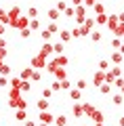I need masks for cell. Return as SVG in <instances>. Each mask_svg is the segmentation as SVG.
<instances>
[{"label":"cell","instance_id":"cell-1","mask_svg":"<svg viewBox=\"0 0 124 126\" xmlns=\"http://www.w3.org/2000/svg\"><path fill=\"white\" fill-rule=\"evenodd\" d=\"M9 105L13 109H27V101L23 99V94L19 88H13L11 86V93H9Z\"/></svg>","mask_w":124,"mask_h":126},{"label":"cell","instance_id":"cell-2","mask_svg":"<svg viewBox=\"0 0 124 126\" xmlns=\"http://www.w3.org/2000/svg\"><path fill=\"white\" fill-rule=\"evenodd\" d=\"M30 67H36V69H42V67H46V57H42V55H36V57H32L30 59Z\"/></svg>","mask_w":124,"mask_h":126},{"label":"cell","instance_id":"cell-3","mask_svg":"<svg viewBox=\"0 0 124 126\" xmlns=\"http://www.w3.org/2000/svg\"><path fill=\"white\" fill-rule=\"evenodd\" d=\"M38 122H44V124H49V126H53V122H55V116L46 109V111H40L38 113Z\"/></svg>","mask_w":124,"mask_h":126},{"label":"cell","instance_id":"cell-4","mask_svg":"<svg viewBox=\"0 0 124 126\" xmlns=\"http://www.w3.org/2000/svg\"><path fill=\"white\" fill-rule=\"evenodd\" d=\"M103 82H105V72L97 69V72H95V76H93V84H95V88H97L99 84H103Z\"/></svg>","mask_w":124,"mask_h":126},{"label":"cell","instance_id":"cell-5","mask_svg":"<svg viewBox=\"0 0 124 126\" xmlns=\"http://www.w3.org/2000/svg\"><path fill=\"white\" fill-rule=\"evenodd\" d=\"M86 34H89V32H86L82 25H76L74 30H71V38H84Z\"/></svg>","mask_w":124,"mask_h":126},{"label":"cell","instance_id":"cell-6","mask_svg":"<svg viewBox=\"0 0 124 126\" xmlns=\"http://www.w3.org/2000/svg\"><path fill=\"white\" fill-rule=\"evenodd\" d=\"M95 25H97V23H95V19H93V17H86V19H84V23H82V27H84L89 34L95 30Z\"/></svg>","mask_w":124,"mask_h":126},{"label":"cell","instance_id":"cell-7","mask_svg":"<svg viewBox=\"0 0 124 126\" xmlns=\"http://www.w3.org/2000/svg\"><path fill=\"white\" fill-rule=\"evenodd\" d=\"M122 59H124V55L120 53V50H114V53L109 55V61L116 63V65H120V63H122Z\"/></svg>","mask_w":124,"mask_h":126},{"label":"cell","instance_id":"cell-8","mask_svg":"<svg viewBox=\"0 0 124 126\" xmlns=\"http://www.w3.org/2000/svg\"><path fill=\"white\" fill-rule=\"evenodd\" d=\"M40 55H42V57H51V55H53V44L44 42V44H42V48H40Z\"/></svg>","mask_w":124,"mask_h":126},{"label":"cell","instance_id":"cell-9","mask_svg":"<svg viewBox=\"0 0 124 126\" xmlns=\"http://www.w3.org/2000/svg\"><path fill=\"white\" fill-rule=\"evenodd\" d=\"M71 116H74V118H82V116H84V113H82V105H80L78 101L71 105Z\"/></svg>","mask_w":124,"mask_h":126},{"label":"cell","instance_id":"cell-10","mask_svg":"<svg viewBox=\"0 0 124 126\" xmlns=\"http://www.w3.org/2000/svg\"><path fill=\"white\" fill-rule=\"evenodd\" d=\"M59 40L65 44V42H70L71 40V32L70 30H59Z\"/></svg>","mask_w":124,"mask_h":126},{"label":"cell","instance_id":"cell-11","mask_svg":"<svg viewBox=\"0 0 124 126\" xmlns=\"http://www.w3.org/2000/svg\"><path fill=\"white\" fill-rule=\"evenodd\" d=\"M89 118H90L93 122H99V124H103V120H105V118H103V111H99V109H95Z\"/></svg>","mask_w":124,"mask_h":126},{"label":"cell","instance_id":"cell-12","mask_svg":"<svg viewBox=\"0 0 124 126\" xmlns=\"http://www.w3.org/2000/svg\"><path fill=\"white\" fill-rule=\"evenodd\" d=\"M53 76H55V80H65L67 74H65V69H63V67H57V69L53 72Z\"/></svg>","mask_w":124,"mask_h":126},{"label":"cell","instance_id":"cell-13","mask_svg":"<svg viewBox=\"0 0 124 126\" xmlns=\"http://www.w3.org/2000/svg\"><path fill=\"white\" fill-rule=\"evenodd\" d=\"M93 111H95V105H93V103H89V101L82 103V113H84V116H90Z\"/></svg>","mask_w":124,"mask_h":126},{"label":"cell","instance_id":"cell-14","mask_svg":"<svg viewBox=\"0 0 124 126\" xmlns=\"http://www.w3.org/2000/svg\"><path fill=\"white\" fill-rule=\"evenodd\" d=\"M70 99H71V101H80V99H82V90L71 88V90H70Z\"/></svg>","mask_w":124,"mask_h":126},{"label":"cell","instance_id":"cell-15","mask_svg":"<svg viewBox=\"0 0 124 126\" xmlns=\"http://www.w3.org/2000/svg\"><path fill=\"white\" fill-rule=\"evenodd\" d=\"M111 32H114V36L122 38V36H124V23H120V21H118V25H116V27H114Z\"/></svg>","mask_w":124,"mask_h":126},{"label":"cell","instance_id":"cell-16","mask_svg":"<svg viewBox=\"0 0 124 126\" xmlns=\"http://www.w3.org/2000/svg\"><path fill=\"white\" fill-rule=\"evenodd\" d=\"M49 101H46V99H40L38 101V103H36V107H38V111H46V109H49Z\"/></svg>","mask_w":124,"mask_h":126},{"label":"cell","instance_id":"cell-17","mask_svg":"<svg viewBox=\"0 0 124 126\" xmlns=\"http://www.w3.org/2000/svg\"><path fill=\"white\" fill-rule=\"evenodd\" d=\"M25 118H27V111H25V109H17V111H15V120H17V122H23Z\"/></svg>","mask_w":124,"mask_h":126},{"label":"cell","instance_id":"cell-18","mask_svg":"<svg viewBox=\"0 0 124 126\" xmlns=\"http://www.w3.org/2000/svg\"><path fill=\"white\" fill-rule=\"evenodd\" d=\"M97 88H99V93H101V94H109V90H111V84H107V82H103V84H99Z\"/></svg>","mask_w":124,"mask_h":126},{"label":"cell","instance_id":"cell-19","mask_svg":"<svg viewBox=\"0 0 124 126\" xmlns=\"http://www.w3.org/2000/svg\"><path fill=\"white\" fill-rule=\"evenodd\" d=\"M0 76H11V67L4 61H0Z\"/></svg>","mask_w":124,"mask_h":126},{"label":"cell","instance_id":"cell-20","mask_svg":"<svg viewBox=\"0 0 124 126\" xmlns=\"http://www.w3.org/2000/svg\"><path fill=\"white\" fill-rule=\"evenodd\" d=\"M107 27H109V30H114L116 25H118V17H116V15H111V17H107V23H105Z\"/></svg>","mask_w":124,"mask_h":126},{"label":"cell","instance_id":"cell-21","mask_svg":"<svg viewBox=\"0 0 124 126\" xmlns=\"http://www.w3.org/2000/svg\"><path fill=\"white\" fill-rule=\"evenodd\" d=\"M95 23H99V25H105V23H107V15H105V13L95 15Z\"/></svg>","mask_w":124,"mask_h":126},{"label":"cell","instance_id":"cell-22","mask_svg":"<svg viewBox=\"0 0 124 126\" xmlns=\"http://www.w3.org/2000/svg\"><path fill=\"white\" fill-rule=\"evenodd\" d=\"M55 126H65L67 124V118L65 116H55V122H53Z\"/></svg>","mask_w":124,"mask_h":126},{"label":"cell","instance_id":"cell-23","mask_svg":"<svg viewBox=\"0 0 124 126\" xmlns=\"http://www.w3.org/2000/svg\"><path fill=\"white\" fill-rule=\"evenodd\" d=\"M93 11H95V15H101V13H105V6H103L101 2H95V4H93Z\"/></svg>","mask_w":124,"mask_h":126},{"label":"cell","instance_id":"cell-24","mask_svg":"<svg viewBox=\"0 0 124 126\" xmlns=\"http://www.w3.org/2000/svg\"><path fill=\"white\" fill-rule=\"evenodd\" d=\"M59 17H61V13H59L57 9H51V11H49V19H51V21H57Z\"/></svg>","mask_w":124,"mask_h":126},{"label":"cell","instance_id":"cell-25","mask_svg":"<svg viewBox=\"0 0 124 126\" xmlns=\"http://www.w3.org/2000/svg\"><path fill=\"white\" fill-rule=\"evenodd\" d=\"M19 90H21V93H27V90H32L30 80H21V86H19Z\"/></svg>","mask_w":124,"mask_h":126},{"label":"cell","instance_id":"cell-26","mask_svg":"<svg viewBox=\"0 0 124 126\" xmlns=\"http://www.w3.org/2000/svg\"><path fill=\"white\" fill-rule=\"evenodd\" d=\"M46 30H49L51 34H57V32H59V25H57V21H51L49 25H46Z\"/></svg>","mask_w":124,"mask_h":126},{"label":"cell","instance_id":"cell-27","mask_svg":"<svg viewBox=\"0 0 124 126\" xmlns=\"http://www.w3.org/2000/svg\"><path fill=\"white\" fill-rule=\"evenodd\" d=\"M32 72H34V69H32V67H25V69H23V72H21V76H19V78H21V80H30Z\"/></svg>","mask_w":124,"mask_h":126},{"label":"cell","instance_id":"cell-28","mask_svg":"<svg viewBox=\"0 0 124 126\" xmlns=\"http://www.w3.org/2000/svg\"><path fill=\"white\" fill-rule=\"evenodd\" d=\"M21 15V11H19V6H13V9L9 11V19H15V17H19Z\"/></svg>","mask_w":124,"mask_h":126},{"label":"cell","instance_id":"cell-29","mask_svg":"<svg viewBox=\"0 0 124 126\" xmlns=\"http://www.w3.org/2000/svg\"><path fill=\"white\" fill-rule=\"evenodd\" d=\"M0 23L9 25V13H6V11H2V9H0Z\"/></svg>","mask_w":124,"mask_h":126},{"label":"cell","instance_id":"cell-30","mask_svg":"<svg viewBox=\"0 0 124 126\" xmlns=\"http://www.w3.org/2000/svg\"><path fill=\"white\" fill-rule=\"evenodd\" d=\"M99 69H101V72H107V69H109V61H107V59H101V61H99Z\"/></svg>","mask_w":124,"mask_h":126},{"label":"cell","instance_id":"cell-31","mask_svg":"<svg viewBox=\"0 0 124 126\" xmlns=\"http://www.w3.org/2000/svg\"><path fill=\"white\" fill-rule=\"evenodd\" d=\"M101 32H97V30H93V32H90V40H93V42H99V40H101Z\"/></svg>","mask_w":124,"mask_h":126},{"label":"cell","instance_id":"cell-32","mask_svg":"<svg viewBox=\"0 0 124 126\" xmlns=\"http://www.w3.org/2000/svg\"><path fill=\"white\" fill-rule=\"evenodd\" d=\"M27 27H30L32 32H34V30H40V21H38V19H30V25H27Z\"/></svg>","mask_w":124,"mask_h":126},{"label":"cell","instance_id":"cell-33","mask_svg":"<svg viewBox=\"0 0 124 126\" xmlns=\"http://www.w3.org/2000/svg\"><path fill=\"white\" fill-rule=\"evenodd\" d=\"M53 53H57V55L63 53V42H55L53 44Z\"/></svg>","mask_w":124,"mask_h":126},{"label":"cell","instance_id":"cell-34","mask_svg":"<svg viewBox=\"0 0 124 126\" xmlns=\"http://www.w3.org/2000/svg\"><path fill=\"white\" fill-rule=\"evenodd\" d=\"M40 36H42V40H44V42H49V40H51V36H53V34H51V32H49V30H46V27H44V30L40 32Z\"/></svg>","mask_w":124,"mask_h":126},{"label":"cell","instance_id":"cell-35","mask_svg":"<svg viewBox=\"0 0 124 126\" xmlns=\"http://www.w3.org/2000/svg\"><path fill=\"white\" fill-rule=\"evenodd\" d=\"M51 97H53V90H51V86L42 88V99H51Z\"/></svg>","mask_w":124,"mask_h":126},{"label":"cell","instance_id":"cell-36","mask_svg":"<svg viewBox=\"0 0 124 126\" xmlns=\"http://www.w3.org/2000/svg\"><path fill=\"white\" fill-rule=\"evenodd\" d=\"M51 90H53V93H59V90H61V80H55L53 84H51Z\"/></svg>","mask_w":124,"mask_h":126},{"label":"cell","instance_id":"cell-37","mask_svg":"<svg viewBox=\"0 0 124 126\" xmlns=\"http://www.w3.org/2000/svg\"><path fill=\"white\" fill-rule=\"evenodd\" d=\"M11 86L13 88H19L21 86V78H11Z\"/></svg>","mask_w":124,"mask_h":126},{"label":"cell","instance_id":"cell-38","mask_svg":"<svg viewBox=\"0 0 124 126\" xmlns=\"http://www.w3.org/2000/svg\"><path fill=\"white\" fill-rule=\"evenodd\" d=\"M76 88H78V90H84V88H86V80H82V78H80V80L76 82Z\"/></svg>","mask_w":124,"mask_h":126},{"label":"cell","instance_id":"cell-39","mask_svg":"<svg viewBox=\"0 0 124 126\" xmlns=\"http://www.w3.org/2000/svg\"><path fill=\"white\" fill-rule=\"evenodd\" d=\"M124 103V97L122 94H114V105H122Z\"/></svg>","mask_w":124,"mask_h":126},{"label":"cell","instance_id":"cell-40","mask_svg":"<svg viewBox=\"0 0 124 126\" xmlns=\"http://www.w3.org/2000/svg\"><path fill=\"white\" fill-rule=\"evenodd\" d=\"M65 6H67V4H65V0H59V2H57V6H55V9H57L59 13H61V11H65Z\"/></svg>","mask_w":124,"mask_h":126},{"label":"cell","instance_id":"cell-41","mask_svg":"<svg viewBox=\"0 0 124 126\" xmlns=\"http://www.w3.org/2000/svg\"><path fill=\"white\" fill-rule=\"evenodd\" d=\"M32 36V30H30V27H23V30H21V38H30Z\"/></svg>","mask_w":124,"mask_h":126},{"label":"cell","instance_id":"cell-42","mask_svg":"<svg viewBox=\"0 0 124 126\" xmlns=\"http://www.w3.org/2000/svg\"><path fill=\"white\" fill-rule=\"evenodd\" d=\"M36 15H38V9H34V6H32V9L27 11V17H30V19H36Z\"/></svg>","mask_w":124,"mask_h":126},{"label":"cell","instance_id":"cell-43","mask_svg":"<svg viewBox=\"0 0 124 126\" xmlns=\"http://www.w3.org/2000/svg\"><path fill=\"white\" fill-rule=\"evenodd\" d=\"M109 72L114 74V78H120V76H122V69H120V67H111Z\"/></svg>","mask_w":124,"mask_h":126},{"label":"cell","instance_id":"cell-44","mask_svg":"<svg viewBox=\"0 0 124 126\" xmlns=\"http://www.w3.org/2000/svg\"><path fill=\"white\" fill-rule=\"evenodd\" d=\"M95 2H97V0H82V6H86V9H93Z\"/></svg>","mask_w":124,"mask_h":126},{"label":"cell","instance_id":"cell-45","mask_svg":"<svg viewBox=\"0 0 124 126\" xmlns=\"http://www.w3.org/2000/svg\"><path fill=\"white\" fill-rule=\"evenodd\" d=\"M40 78H42V76H40V72H32V76H30V80H32V82H38Z\"/></svg>","mask_w":124,"mask_h":126},{"label":"cell","instance_id":"cell-46","mask_svg":"<svg viewBox=\"0 0 124 126\" xmlns=\"http://www.w3.org/2000/svg\"><path fill=\"white\" fill-rule=\"evenodd\" d=\"M70 80H67V78H65V80H61V90H70Z\"/></svg>","mask_w":124,"mask_h":126},{"label":"cell","instance_id":"cell-47","mask_svg":"<svg viewBox=\"0 0 124 126\" xmlns=\"http://www.w3.org/2000/svg\"><path fill=\"white\" fill-rule=\"evenodd\" d=\"M120 44H122V42H120V38H118V36H114V38H111V46H114V48H118Z\"/></svg>","mask_w":124,"mask_h":126},{"label":"cell","instance_id":"cell-48","mask_svg":"<svg viewBox=\"0 0 124 126\" xmlns=\"http://www.w3.org/2000/svg\"><path fill=\"white\" fill-rule=\"evenodd\" d=\"M63 13L67 15V17H74V6H65V11Z\"/></svg>","mask_w":124,"mask_h":126},{"label":"cell","instance_id":"cell-49","mask_svg":"<svg viewBox=\"0 0 124 126\" xmlns=\"http://www.w3.org/2000/svg\"><path fill=\"white\" fill-rule=\"evenodd\" d=\"M21 124H23V126H36V122H34V120H27V118H25Z\"/></svg>","mask_w":124,"mask_h":126},{"label":"cell","instance_id":"cell-50","mask_svg":"<svg viewBox=\"0 0 124 126\" xmlns=\"http://www.w3.org/2000/svg\"><path fill=\"white\" fill-rule=\"evenodd\" d=\"M6 84H9V78L2 76V78H0V86H6Z\"/></svg>","mask_w":124,"mask_h":126},{"label":"cell","instance_id":"cell-51","mask_svg":"<svg viewBox=\"0 0 124 126\" xmlns=\"http://www.w3.org/2000/svg\"><path fill=\"white\" fill-rule=\"evenodd\" d=\"M4 57H6V48H0V61H4Z\"/></svg>","mask_w":124,"mask_h":126},{"label":"cell","instance_id":"cell-52","mask_svg":"<svg viewBox=\"0 0 124 126\" xmlns=\"http://www.w3.org/2000/svg\"><path fill=\"white\" fill-rule=\"evenodd\" d=\"M116 17H118V21H120V23H124V13H120V15H116Z\"/></svg>","mask_w":124,"mask_h":126},{"label":"cell","instance_id":"cell-53","mask_svg":"<svg viewBox=\"0 0 124 126\" xmlns=\"http://www.w3.org/2000/svg\"><path fill=\"white\" fill-rule=\"evenodd\" d=\"M4 30H6V25H4V23H0V36L4 34Z\"/></svg>","mask_w":124,"mask_h":126},{"label":"cell","instance_id":"cell-54","mask_svg":"<svg viewBox=\"0 0 124 126\" xmlns=\"http://www.w3.org/2000/svg\"><path fill=\"white\" fill-rule=\"evenodd\" d=\"M71 4H74V6H80V4H82V0H71Z\"/></svg>","mask_w":124,"mask_h":126},{"label":"cell","instance_id":"cell-55","mask_svg":"<svg viewBox=\"0 0 124 126\" xmlns=\"http://www.w3.org/2000/svg\"><path fill=\"white\" fill-rule=\"evenodd\" d=\"M118 124H120V126H124V116H120V120H118Z\"/></svg>","mask_w":124,"mask_h":126},{"label":"cell","instance_id":"cell-56","mask_svg":"<svg viewBox=\"0 0 124 126\" xmlns=\"http://www.w3.org/2000/svg\"><path fill=\"white\" fill-rule=\"evenodd\" d=\"M0 48H4V38L0 36Z\"/></svg>","mask_w":124,"mask_h":126},{"label":"cell","instance_id":"cell-57","mask_svg":"<svg viewBox=\"0 0 124 126\" xmlns=\"http://www.w3.org/2000/svg\"><path fill=\"white\" fill-rule=\"evenodd\" d=\"M118 50H120V53L124 55V44H120V46H118Z\"/></svg>","mask_w":124,"mask_h":126},{"label":"cell","instance_id":"cell-58","mask_svg":"<svg viewBox=\"0 0 124 126\" xmlns=\"http://www.w3.org/2000/svg\"><path fill=\"white\" fill-rule=\"evenodd\" d=\"M120 88H122V93H120V94H122V97H124V84H122V86H120Z\"/></svg>","mask_w":124,"mask_h":126},{"label":"cell","instance_id":"cell-59","mask_svg":"<svg viewBox=\"0 0 124 126\" xmlns=\"http://www.w3.org/2000/svg\"><path fill=\"white\" fill-rule=\"evenodd\" d=\"M38 126H49V124H44V122H40V124H38Z\"/></svg>","mask_w":124,"mask_h":126},{"label":"cell","instance_id":"cell-60","mask_svg":"<svg viewBox=\"0 0 124 126\" xmlns=\"http://www.w3.org/2000/svg\"><path fill=\"white\" fill-rule=\"evenodd\" d=\"M95 126H103V124H99V122H95Z\"/></svg>","mask_w":124,"mask_h":126},{"label":"cell","instance_id":"cell-61","mask_svg":"<svg viewBox=\"0 0 124 126\" xmlns=\"http://www.w3.org/2000/svg\"><path fill=\"white\" fill-rule=\"evenodd\" d=\"M17 126H23V124H21V122H19V124H17Z\"/></svg>","mask_w":124,"mask_h":126},{"label":"cell","instance_id":"cell-62","mask_svg":"<svg viewBox=\"0 0 124 126\" xmlns=\"http://www.w3.org/2000/svg\"><path fill=\"white\" fill-rule=\"evenodd\" d=\"M97 2H101V0H97Z\"/></svg>","mask_w":124,"mask_h":126},{"label":"cell","instance_id":"cell-63","mask_svg":"<svg viewBox=\"0 0 124 126\" xmlns=\"http://www.w3.org/2000/svg\"><path fill=\"white\" fill-rule=\"evenodd\" d=\"M65 126H67V124H65Z\"/></svg>","mask_w":124,"mask_h":126}]
</instances>
